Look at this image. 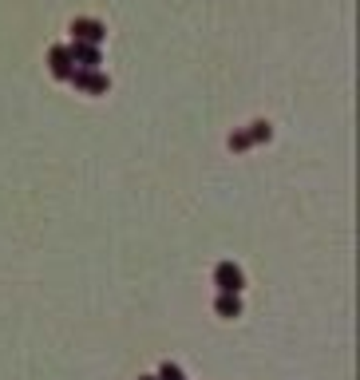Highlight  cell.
I'll return each instance as SVG.
<instances>
[{"label": "cell", "mask_w": 360, "mask_h": 380, "mask_svg": "<svg viewBox=\"0 0 360 380\" xmlns=\"http://www.w3.org/2000/svg\"><path fill=\"white\" fill-rule=\"evenodd\" d=\"M47 67H52V76L60 79V83H67V79H72L76 63H72V52H67V44L47 48Z\"/></svg>", "instance_id": "4"}, {"label": "cell", "mask_w": 360, "mask_h": 380, "mask_svg": "<svg viewBox=\"0 0 360 380\" xmlns=\"http://www.w3.org/2000/svg\"><path fill=\"white\" fill-rule=\"evenodd\" d=\"M107 40V28L92 20V16H76L72 20V44H103Z\"/></svg>", "instance_id": "2"}, {"label": "cell", "mask_w": 360, "mask_h": 380, "mask_svg": "<svg viewBox=\"0 0 360 380\" xmlns=\"http://www.w3.org/2000/svg\"><path fill=\"white\" fill-rule=\"evenodd\" d=\"M67 83H72L76 92H83V95H103V92H107V87H111V79L103 76L99 67H95V72H87V67H76Z\"/></svg>", "instance_id": "1"}, {"label": "cell", "mask_w": 360, "mask_h": 380, "mask_svg": "<svg viewBox=\"0 0 360 380\" xmlns=\"http://www.w3.org/2000/svg\"><path fill=\"white\" fill-rule=\"evenodd\" d=\"M253 142H250V135H246V131H234V135H230V151H250Z\"/></svg>", "instance_id": "9"}, {"label": "cell", "mask_w": 360, "mask_h": 380, "mask_svg": "<svg viewBox=\"0 0 360 380\" xmlns=\"http://www.w3.org/2000/svg\"><path fill=\"white\" fill-rule=\"evenodd\" d=\"M214 285H218V293H242L246 289V273L234 262H218L214 266Z\"/></svg>", "instance_id": "3"}, {"label": "cell", "mask_w": 360, "mask_h": 380, "mask_svg": "<svg viewBox=\"0 0 360 380\" xmlns=\"http://www.w3.org/2000/svg\"><path fill=\"white\" fill-rule=\"evenodd\" d=\"M214 313H218L222 321L242 317V293H218V297H214Z\"/></svg>", "instance_id": "6"}, {"label": "cell", "mask_w": 360, "mask_h": 380, "mask_svg": "<svg viewBox=\"0 0 360 380\" xmlns=\"http://www.w3.org/2000/svg\"><path fill=\"white\" fill-rule=\"evenodd\" d=\"M246 135H250L253 147H257V142H269L273 139V123H269V119H253V123L246 127Z\"/></svg>", "instance_id": "7"}, {"label": "cell", "mask_w": 360, "mask_h": 380, "mask_svg": "<svg viewBox=\"0 0 360 380\" xmlns=\"http://www.w3.org/2000/svg\"><path fill=\"white\" fill-rule=\"evenodd\" d=\"M139 380H158V377H139Z\"/></svg>", "instance_id": "10"}, {"label": "cell", "mask_w": 360, "mask_h": 380, "mask_svg": "<svg viewBox=\"0 0 360 380\" xmlns=\"http://www.w3.org/2000/svg\"><path fill=\"white\" fill-rule=\"evenodd\" d=\"M67 52H72V63H76V67H87V72H95V67L103 63L99 44H67Z\"/></svg>", "instance_id": "5"}, {"label": "cell", "mask_w": 360, "mask_h": 380, "mask_svg": "<svg viewBox=\"0 0 360 380\" xmlns=\"http://www.w3.org/2000/svg\"><path fill=\"white\" fill-rule=\"evenodd\" d=\"M155 377H158V380H187V372H182L178 364H171V361H167V364H162V368L155 372Z\"/></svg>", "instance_id": "8"}]
</instances>
